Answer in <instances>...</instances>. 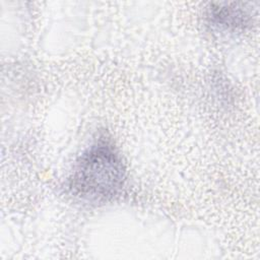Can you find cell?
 Wrapping results in <instances>:
<instances>
[{"instance_id":"cell-1","label":"cell","mask_w":260,"mask_h":260,"mask_svg":"<svg viewBox=\"0 0 260 260\" xmlns=\"http://www.w3.org/2000/svg\"><path fill=\"white\" fill-rule=\"evenodd\" d=\"M124 166L112 143L100 139L79 157L70 188L82 199L101 202L116 195L124 183Z\"/></svg>"},{"instance_id":"cell-2","label":"cell","mask_w":260,"mask_h":260,"mask_svg":"<svg viewBox=\"0 0 260 260\" xmlns=\"http://www.w3.org/2000/svg\"><path fill=\"white\" fill-rule=\"evenodd\" d=\"M210 23L220 29L231 30L243 26L247 22L246 12L240 8L235 7H219L210 10Z\"/></svg>"}]
</instances>
